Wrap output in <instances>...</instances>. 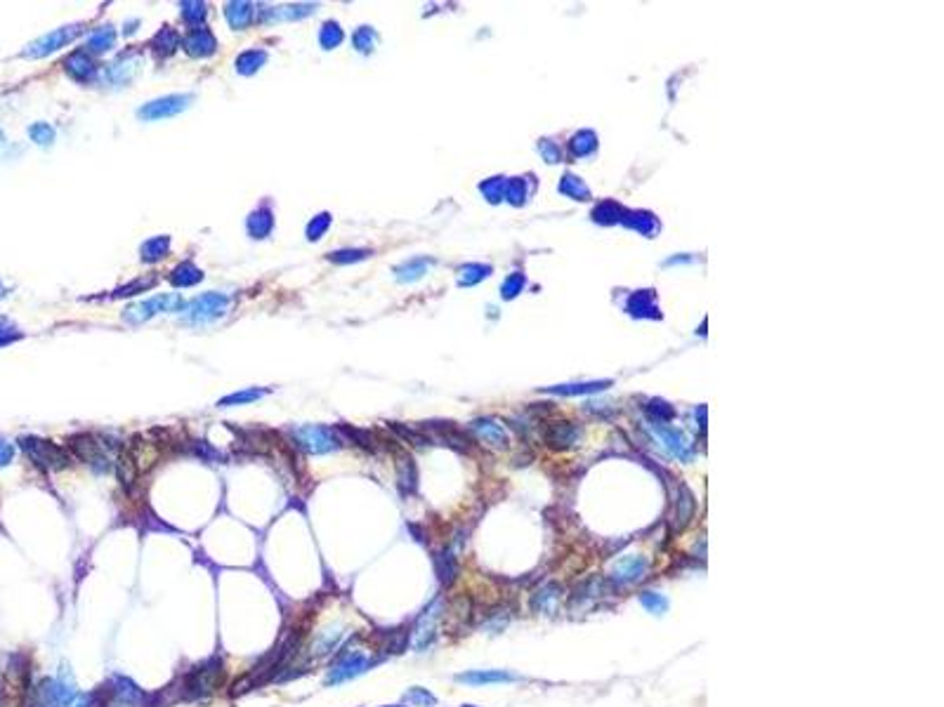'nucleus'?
I'll return each instance as SVG.
<instances>
[{
  "mask_svg": "<svg viewBox=\"0 0 944 707\" xmlns=\"http://www.w3.org/2000/svg\"><path fill=\"white\" fill-rule=\"evenodd\" d=\"M69 445H71L74 452L83 460V462L95 467L97 472H107L111 462H114L111 445H107V441H102V438H97L93 434H76V436H71Z\"/></svg>",
  "mask_w": 944,
  "mask_h": 707,
  "instance_id": "f257e3e1",
  "label": "nucleus"
},
{
  "mask_svg": "<svg viewBox=\"0 0 944 707\" xmlns=\"http://www.w3.org/2000/svg\"><path fill=\"white\" fill-rule=\"evenodd\" d=\"M185 307H187V304H185V300H182L180 295H173V293L171 295H156V297H151V300L132 304V307L125 309L123 311V321L137 325V323L149 321V318L161 314V311H182Z\"/></svg>",
  "mask_w": 944,
  "mask_h": 707,
  "instance_id": "f03ea898",
  "label": "nucleus"
},
{
  "mask_svg": "<svg viewBox=\"0 0 944 707\" xmlns=\"http://www.w3.org/2000/svg\"><path fill=\"white\" fill-rule=\"evenodd\" d=\"M19 443H22L26 455H29L38 467H43V469H62V467L69 464L67 452L50 441H43V438H36V436H24Z\"/></svg>",
  "mask_w": 944,
  "mask_h": 707,
  "instance_id": "7ed1b4c3",
  "label": "nucleus"
},
{
  "mask_svg": "<svg viewBox=\"0 0 944 707\" xmlns=\"http://www.w3.org/2000/svg\"><path fill=\"white\" fill-rule=\"evenodd\" d=\"M293 438L298 441L302 450L312 452V455H321V452H330V450L340 448V441L335 438L333 431L328 427H319V424H309V427L295 429Z\"/></svg>",
  "mask_w": 944,
  "mask_h": 707,
  "instance_id": "20e7f679",
  "label": "nucleus"
},
{
  "mask_svg": "<svg viewBox=\"0 0 944 707\" xmlns=\"http://www.w3.org/2000/svg\"><path fill=\"white\" fill-rule=\"evenodd\" d=\"M229 307V297L220 295V293H206L201 297H196L194 302H189L185 311L187 318L192 323H208L213 318H220Z\"/></svg>",
  "mask_w": 944,
  "mask_h": 707,
  "instance_id": "39448f33",
  "label": "nucleus"
},
{
  "mask_svg": "<svg viewBox=\"0 0 944 707\" xmlns=\"http://www.w3.org/2000/svg\"><path fill=\"white\" fill-rule=\"evenodd\" d=\"M192 102H194V97H192V95H168V97L154 99V102L144 104L142 109L137 111V116L142 118V120L171 118V116H178L180 111H185Z\"/></svg>",
  "mask_w": 944,
  "mask_h": 707,
  "instance_id": "423d86ee",
  "label": "nucleus"
},
{
  "mask_svg": "<svg viewBox=\"0 0 944 707\" xmlns=\"http://www.w3.org/2000/svg\"><path fill=\"white\" fill-rule=\"evenodd\" d=\"M81 31H83L81 26H64V28H57V31H52V33L43 35V38L33 40L31 45L24 49V57H31V59H38V57L50 54V52H54V49L64 47L67 42H71V40L79 38Z\"/></svg>",
  "mask_w": 944,
  "mask_h": 707,
  "instance_id": "0eeeda50",
  "label": "nucleus"
},
{
  "mask_svg": "<svg viewBox=\"0 0 944 707\" xmlns=\"http://www.w3.org/2000/svg\"><path fill=\"white\" fill-rule=\"evenodd\" d=\"M215 35L208 31L206 26H196L187 33L185 38V49L192 57H210L215 52Z\"/></svg>",
  "mask_w": 944,
  "mask_h": 707,
  "instance_id": "6e6552de",
  "label": "nucleus"
},
{
  "mask_svg": "<svg viewBox=\"0 0 944 707\" xmlns=\"http://www.w3.org/2000/svg\"><path fill=\"white\" fill-rule=\"evenodd\" d=\"M647 573V561L640 556H623L621 561H616V566L611 568V578L616 583H635V580L645 578Z\"/></svg>",
  "mask_w": 944,
  "mask_h": 707,
  "instance_id": "1a4fd4ad",
  "label": "nucleus"
},
{
  "mask_svg": "<svg viewBox=\"0 0 944 707\" xmlns=\"http://www.w3.org/2000/svg\"><path fill=\"white\" fill-rule=\"evenodd\" d=\"M67 74L71 78H76L79 83H88V81H93V78H95L97 69H95V64L90 62V57L86 52H76V54H71L67 59Z\"/></svg>",
  "mask_w": 944,
  "mask_h": 707,
  "instance_id": "9d476101",
  "label": "nucleus"
},
{
  "mask_svg": "<svg viewBox=\"0 0 944 707\" xmlns=\"http://www.w3.org/2000/svg\"><path fill=\"white\" fill-rule=\"evenodd\" d=\"M135 69H137L135 57H125L123 54L121 59H116L114 64H109V66L104 69V78H107L109 83H114V85H123V83H128L132 78Z\"/></svg>",
  "mask_w": 944,
  "mask_h": 707,
  "instance_id": "9b49d317",
  "label": "nucleus"
},
{
  "mask_svg": "<svg viewBox=\"0 0 944 707\" xmlns=\"http://www.w3.org/2000/svg\"><path fill=\"white\" fill-rule=\"evenodd\" d=\"M519 677H515V674H510V672H498V670H487V672H468V674H461L458 677V682H463V684H472V686H480V684H503V682H517Z\"/></svg>",
  "mask_w": 944,
  "mask_h": 707,
  "instance_id": "f8f14e48",
  "label": "nucleus"
},
{
  "mask_svg": "<svg viewBox=\"0 0 944 707\" xmlns=\"http://www.w3.org/2000/svg\"><path fill=\"white\" fill-rule=\"evenodd\" d=\"M364 667H366V658L362 653H355V655L345 658L338 667H333L328 682H343V679H350V677L359 674V672H364Z\"/></svg>",
  "mask_w": 944,
  "mask_h": 707,
  "instance_id": "ddd939ff",
  "label": "nucleus"
},
{
  "mask_svg": "<svg viewBox=\"0 0 944 707\" xmlns=\"http://www.w3.org/2000/svg\"><path fill=\"white\" fill-rule=\"evenodd\" d=\"M224 14H227L231 28H246L253 21V17H255V10H253L251 3H229Z\"/></svg>",
  "mask_w": 944,
  "mask_h": 707,
  "instance_id": "4468645a",
  "label": "nucleus"
},
{
  "mask_svg": "<svg viewBox=\"0 0 944 707\" xmlns=\"http://www.w3.org/2000/svg\"><path fill=\"white\" fill-rule=\"evenodd\" d=\"M203 279V274H201V269H196L192 262H185V264H180L175 271L171 274V283L173 286H178V288H189V286H196Z\"/></svg>",
  "mask_w": 944,
  "mask_h": 707,
  "instance_id": "2eb2a0df",
  "label": "nucleus"
},
{
  "mask_svg": "<svg viewBox=\"0 0 944 707\" xmlns=\"http://www.w3.org/2000/svg\"><path fill=\"white\" fill-rule=\"evenodd\" d=\"M114 40H116V33H114V28H111V26L95 28V31L90 33V38H88V49H90V52H104V49L114 47Z\"/></svg>",
  "mask_w": 944,
  "mask_h": 707,
  "instance_id": "dca6fc26",
  "label": "nucleus"
},
{
  "mask_svg": "<svg viewBox=\"0 0 944 707\" xmlns=\"http://www.w3.org/2000/svg\"><path fill=\"white\" fill-rule=\"evenodd\" d=\"M265 59H267V54L263 52V49H248V52H243L236 59V69L241 71L243 76H251V74H255L260 66H263Z\"/></svg>",
  "mask_w": 944,
  "mask_h": 707,
  "instance_id": "f3484780",
  "label": "nucleus"
},
{
  "mask_svg": "<svg viewBox=\"0 0 944 707\" xmlns=\"http://www.w3.org/2000/svg\"><path fill=\"white\" fill-rule=\"evenodd\" d=\"M168 247H171V238H168V236L149 238V240H146V243L142 245V259H146V262H156V259H161V257H166Z\"/></svg>",
  "mask_w": 944,
  "mask_h": 707,
  "instance_id": "a211bd4d",
  "label": "nucleus"
},
{
  "mask_svg": "<svg viewBox=\"0 0 944 707\" xmlns=\"http://www.w3.org/2000/svg\"><path fill=\"white\" fill-rule=\"evenodd\" d=\"M272 212L270 210H258V212H253L251 215V219H248V229H251V233L255 238H265L267 233L272 231Z\"/></svg>",
  "mask_w": 944,
  "mask_h": 707,
  "instance_id": "6ab92c4d",
  "label": "nucleus"
},
{
  "mask_svg": "<svg viewBox=\"0 0 944 707\" xmlns=\"http://www.w3.org/2000/svg\"><path fill=\"white\" fill-rule=\"evenodd\" d=\"M319 40H321V45L326 47V49L338 47V45H340V42H343V31H340V26H338L335 21H326V24L321 26Z\"/></svg>",
  "mask_w": 944,
  "mask_h": 707,
  "instance_id": "aec40b11",
  "label": "nucleus"
},
{
  "mask_svg": "<svg viewBox=\"0 0 944 707\" xmlns=\"http://www.w3.org/2000/svg\"><path fill=\"white\" fill-rule=\"evenodd\" d=\"M265 394H267V389H246V392H236V394L224 396V399H220L217 406H238V403H251V401H258L260 396H265Z\"/></svg>",
  "mask_w": 944,
  "mask_h": 707,
  "instance_id": "412c9836",
  "label": "nucleus"
},
{
  "mask_svg": "<svg viewBox=\"0 0 944 707\" xmlns=\"http://www.w3.org/2000/svg\"><path fill=\"white\" fill-rule=\"evenodd\" d=\"M151 47H156V49H163L166 47V54L168 52H173L175 47H180V35L173 31V28H163V31H159L156 33V38L151 40Z\"/></svg>",
  "mask_w": 944,
  "mask_h": 707,
  "instance_id": "4be33fe9",
  "label": "nucleus"
},
{
  "mask_svg": "<svg viewBox=\"0 0 944 707\" xmlns=\"http://www.w3.org/2000/svg\"><path fill=\"white\" fill-rule=\"evenodd\" d=\"M640 601H643V606L647 608V611H652V613H664L666 611V606H668V601L661 597V594H657V592H643L640 594Z\"/></svg>",
  "mask_w": 944,
  "mask_h": 707,
  "instance_id": "5701e85b",
  "label": "nucleus"
},
{
  "mask_svg": "<svg viewBox=\"0 0 944 707\" xmlns=\"http://www.w3.org/2000/svg\"><path fill=\"white\" fill-rule=\"evenodd\" d=\"M328 224H330V217L326 215V212L319 215V217H314L312 222H309V226H307V238L309 240H319L321 233L328 229Z\"/></svg>",
  "mask_w": 944,
  "mask_h": 707,
  "instance_id": "b1692460",
  "label": "nucleus"
},
{
  "mask_svg": "<svg viewBox=\"0 0 944 707\" xmlns=\"http://www.w3.org/2000/svg\"><path fill=\"white\" fill-rule=\"evenodd\" d=\"M182 17H185L189 24H196L206 17V5L203 3H182Z\"/></svg>",
  "mask_w": 944,
  "mask_h": 707,
  "instance_id": "393cba45",
  "label": "nucleus"
},
{
  "mask_svg": "<svg viewBox=\"0 0 944 707\" xmlns=\"http://www.w3.org/2000/svg\"><path fill=\"white\" fill-rule=\"evenodd\" d=\"M366 255H369V250H338V252H330L328 259L335 262V264H347V262L364 259Z\"/></svg>",
  "mask_w": 944,
  "mask_h": 707,
  "instance_id": "a878e982",
  "label": "nucleus"
},
{
  "mask_svg": "<svg viewBox=\"0 0 944 707\" xmlns=\"http://www.w3.org/2000/svg\"><path fill=\"white\" fill-rule=\"evenodd\" d=\"M29 134H31L33 141H38V144H50V141L54 139V130L50 125H45V123H36L29 130Z\"/></svg>",
  "mask_w": 944,
  "mask_h": 707,
  "instance_id": "bb28decb",
  "label": "nucleus"
},
{
  "mask_svg": "<svg viewBox=\"0 0 944 707\" xmlns=\"http://www.w3.org/2000/svg\"><path fill=\"white\" fill-rule=\"evenodd\" d=\"M352 40H355V47H357V49H362V52H369L371 45H373V31H371V28H366V26H364V28H359V31L355 33V38H352Z\"/></svg>",
  "mask_w": 944,
  "mask_h": 707,
  "instance_id": "cd10ccee",
  "label": "nucleus"
},
{
  "mask_svg": "<svg viewBox=\"0 0 944 707\" xmlns=\"http://www.w3.org/2000/svg\"><path fill=\"white\" fill-rule=\"evenodd\" d=\"M12 457H15V448H12V443H8V441H3V438H0V467L10 464Z\"/></svg>",
  "mask_w": 944,
  "mask_h": 707,
  "instance_id": "c85d7f7f",
  "label": "nucleus"
},
{
  "mask_svg": "<svg viewBox=\"0 0 944 707\" xmlns=\"http://www.w3.org/2000/svg\"><path fill=\"white\" fill-rule=\"evenodd\" d=\"M3 295H5V288H3V286H0V297H3Z\"/></svg>",
  "mask_w": 944,
  "mask_h": 707,
  "instance_id": "c756f323",
  "label": "nucleus"
},
{
  "mask_svg": "<svg viewBox=\"0 0 944 707\" xmlns=\"http://www.w3.org/2000/svg\"><path fill=\"white\" fill-rule=\"evenodd\" d=\"M0 139H3V134H0Z\"/></svg>",
  "mask_w": 944,
  "mask_h": 707,
  "instance_id": "7c9ffc66",
  "label": "nucleus"
}]
</instances>
